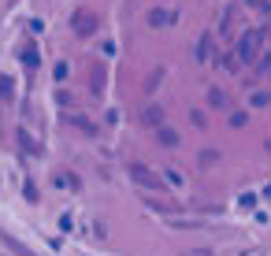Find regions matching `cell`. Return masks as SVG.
I'll return each instance as SVG.
<instances>
[{"label":"cell","instance_id":"cell-1","mask_svg":"<svg viewBox=\"0 0 271 256\" xmlns=\"http://www.w3.org/2000/svg\"><path fill=\"white\" fill-rule=\"evenodd\" d=\"M127 171H130V178H134V186H141V190H149V193H163V190H167L163 174H153L145 164H130Z\"/></svg>","mask_w":271,"mask_h":256},{"label":"cell","instance_id":"cell-2","mask_svg":"<svg viewBox=\"0 0 271 256\" xmlns=\"http://www.w3.org/2000/svg\"><path fill=\"white\" fill-rule=\"evenodd\" d=\"M260 41H264V33H242L238 37V56H242V63H256V56H260Z\"/></svg>","mask_w":271,"mask_h":256},{"label":"cell","instance_id":"cell-3","mask_svg":"<svg viewBox=\"0 0 271 256\" xmlns=\"http://www.w3.org/2000/svg\"><path fill=\"white\" fill-rule=\"evenodd\" d=\"M71 30H75V37H89V33L97 30V15H93V11H75Z\"/></svg>","mask_w":271,"mask_h":256},{"label":"cell","instance_id":"cell-4","mask_svg":"<svg viewBox=\"0 0 271 256\" xmlns=\"http://www.w3.org/2000/svg\"><path fill=\"white\" fill-rule=\"evenodd\" d=\"M193 59H197L201 67L216 59V41L208 37V33H204V37H197V45H193Z\"/></svg>","mask_w":271,"mask_h":256},{"label":"cell","instance_id":"cell-5","mask_svg":"<svg viewBox=\"0 0 271 256\" xmlns=\"http://www.w3.org/2000/svg\"><path fill=\"white\" fill-rule=\"evenodd\" d=\"M63 123H67V126H75V130H78V134H85V138H97V134H101V130H97V123H93V119H85V115H75V112H67V115H63Z\"/></svg>","mask_w":271,"mask_h":256},{"label":"cell","instance_id":"cell-6","mask_svg":"<svg viewBox=\"0 0 271 256\" xmlns=\"http://www.w3.org/2000/svg\"><path fill=\"white\" fill-rule=\"evenodd\" d=\"M175 23H178V11H171V8H153L149 11V26H156V30L175 26Z\"/></svg>","mask_w":271,"mask_h":256},{"label":"cell","instance_id":"cell-7","mask_svg":"<svg viewBox=\"0 0 271 256\" xmlns=\"http://www.w3.org/2000/svg\"><path fill=\"white\" fill-rule=\"evenodd\" d=\"M141 123L156 130V126L163 123V108H160V104H149V108H141Z\"/></svg>","mask_w":271,"mask_h":256},{"label":"cell","instance_id":"cell-8","mask_svg":"<svg viewBox=\"0 0 271 256\" xmlns=\"http://www.w3.org/2000/svg\"><path fill=\"white\" fill-rule=\"evenodd\" d=\"M104 82H108V71H104V63H97V67H93V78H89L93 97H104Z\"/></svg>","mask_w":271,"mask_h":256},{"label":"cell","instance_id":"cell-9","mask_svg":"<svg viewBox=\"0 0 271 256\" xmlns=\"http://www.w3.org/2000/svg\"><path fill=\"white\" fill-rule=\"evenodd\" d=\"M163 78H167V67H156L153 75H149V82H145V97H153V93L163 85Z\"/></svg>","mask_w":271,"mask_h":256},{"label":"cell","instance_id":"cell-10","mask_svg":"<svg viewBox=\"0 0 271 256\" xmlns=\"http://www.w3.org/2000/svg\"><path fill=\"white\" fill-rule=\"evenodd\" d=\"M0 241H4V245H8L11 253H15V256H34V253H30V249H26V245H23L19 238H11L8 230H0Z\"/></svg>","mask_w":271,"mask_h":256},{"label":"cell","instance_id":"cell-11","mask_svg":"<svg viewBox=\"0 0 271 256\" xmlns=\"http://www.w3.org/2000/svg\"><path fill=\"white\" fill-rule=\"evenodd\" d=\"M156 141L171 149V145H178L182 138H178V130H171V126H163V123H160V126H156Z\"/></svg>","mask_w":271,"mask_h":256},{"label":"cell","instance_id":"cell-12","mask_svg":"<svg viewBox=\"0 0 271 256\" xmlns=\"http://www.w3.org/2000/svg\"><path fill=\"white\" fill-rule=\"evenodd\" d=\"M163 182H167V186H175V190H186V174L175 171V167H167V171H163Z\"/></svg>","mask_w":271,"mask_h":256},{"label":"cell","instance_id":"cell-13","mask_svg":"<svg viewBox=\"0 0 271 256\" xmlns=\"http://www.w3.org/2000/svg\"><path fill=\"white\" fill-rule=\"evenodd\" d=\"M230 30H234V8H223V15H219V33H227V37H230Z\"/></svg>","mask_w":271,"mask_h":256},{"label":"cell","instance_id":"cell-14","mask_svg":"<svg viewBox=\"0 0 271 256\" xmlns=\"http://www.w3.org/2000/svg\"><path fill=\"white\" fill-rule=\"evenodd\" d=\"M219 67L227 71V75H238V71H242V56H223Z\"/></svg>","mask_w":271,"mask_h":256},{"label":"cell","instance_id":"cell-15","mask_svg":"<svg viewBox=\"0 0 271 256\" xmlns=\"http://www.w3.org/2000/svg\"><path fill=\"white\" fill-rule=\"evenodd\" d=\"M271 104V93L264 89V93H253V97H249V108H253V112H260V108H268Z\"/></svg>","mask_w":271,"mask_h":256},{"label":"cell","instance_id":"cell-16","mask_svg":"<svg viewBox=\"0 0 271 256\" xmlns=\"http://www.w3.org/2000/svg\"><path fill=\"white\" fill-rule=\"evenodd\" d=\"M23 63H26V67H37V45H34V41H26V49H23Z\"/></svg>","mask_w":271,"mask_h":256},{"label":"cell","instance_id":"cell-17","mask_svg":"<svg viewBox=\"0 0 271 256\" xmlns=\"http://www.w3.org/2000/svg\"><path fill=\"white\" fill-rule=\"evenodd\" d=\"M208 104L212 108H227V93L223 89H208Z\"/></svg>","mask_w":271,"mask_h":256},{"label":"cell","instance_id":"cell-18","mask_svg":"<svg viewBox=\"0 0 271 256\" xmlns=\"http://www.w3.org/2000/svg\"><path fill=\"white\" fill-rule=\"evenodd\" d=\"M67 75H71V63H63V59H59L56 71H52V78H56V82H67Z\"/></svg>","mask_w":271,"mask_h":256},{"label":"cell","instance_id":"cell-19","mask_svg":"<svg viewBox=\"0 0 271 256\" xmlns=\"http://www.w3.org/2000/svg\"><path fill=\"white\" fill-rule=\"evenodd\" d=\"M216 160H219V152H212V149H208V152H201V156H197V167H212Z\"/></svg>","mask_w":271,"mask_h":256},{"label":"cell","instance_id":"cell-20","mask_svg":"<svg viewBox=\"0 0 271 256\" xmlns=\"http://www.w3.org/2000/svg\"><path fill=\"white\" fill-rule=\"evenodd\" d=\"M0 97H4V100L15 97V85H11V78H0Z\"/></svg>","mask_w":271,"mask_h":256},{"label":"cell","instance_id":"cell-21","mask_svg":"<svg viewBox=\"0 0 271 256\" xmlns=\"http://www.w3.org/2000/svg\"><path fill=\"white\" fill-rule=\"evenodd\" d=\"M245 119H249L245 112H230V126H245Z\"/></svg>","mask_w":271,"mask_h":256},{"label":"cell","instance_id":"cell-22","mask_svg":"<svg viewBox=\"0 0 271 256\" xmlns=\"http://www.w3.org/2000/svg\"><path fill=\"white\" fill-rule=\"evenodd\" d=\"M56 104L59 108H71V104H75V97H71V93H56Z\"/></svg>","mask_w":271,"mask_h":256},{"label":"cell","instance_id":"cell-23","mask_svg":"<svg viewBox=\"0 0 271 256\" xmlns=\"http://www.w3.org/2000/svg\"><path fill=\"white\" fill-rule=\"evenodd\" d=\"M245 4H249V8H256V11H271L268 0H245Z\"/></svg>","mask_w":271,"mask_h":256},{"label":"cell","instance_id":"cell-24","mask_svg":"<svg viewBox=\"0 0 271 256\" xmlns=\"http://www.w3.org/2000/svg\"><path fill=\"white\" fill-rule=\"evenodd\" d=\"M23 193H26V200H37V190H34V182H26V186H23Z\"/></svg>","mask_w":271,"mask_h":256},{"label":"cell","instance_id":"cell-25","mask_svg":"<svg viewBox=\"0 0 271 256\" xmlns=\"http://www.w3.org/2000/svg\"><path fill=\"white\" fill-rule=\"evenodd\" d=\"M93 230H97V238H108V227H104V219H97Z\"/></svg>","mask_w":271,"mask_h":256},{"label":"cell","instance_id":"cell-26","mask_svg":"<svg viewBox=\"0 0 271 256\" xmlns=\"http://www.w3.org/2000/svg\"><path fill=\"white\" fill-rule=\"evenodd\" d=\"M264 149H268V152H271V141H268V145H264Z\"/></svg>","mask_w":271,"mask_h":256}]
</instances>
